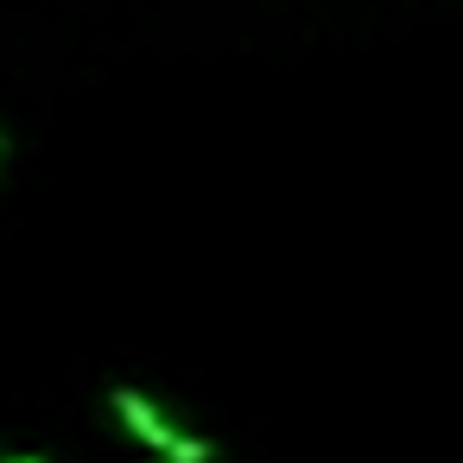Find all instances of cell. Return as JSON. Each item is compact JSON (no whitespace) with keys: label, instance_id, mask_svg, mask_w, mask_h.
Segmentation results:
<instances>
[{"label":"cell","instance_id":"obj_1","mask_svg":"<svg viewBox=\"0 0 463 463\" xmlns=\"http://www.w3.org/2000/svg\"><path fill=\"white\" fill-rule=\"evenodd\" d=\"M109 412H115V425L134 438V444H146L159 463H222V450L210 444V438H197V431H184L153 393H140V387H109Z\"/></svg>","mask_w":463,"mask_h":463},{"label":"cell","instance_id":"obj_2","mask_svg":"<svg viewBox=\"0 0 463 463\" xmlns=\"http://www.w3.org/2000/svg\"><path fill=\"white\" fill-rule=\"evenodd\" d=\"M7 159H14V140H7V128H0V172H7Z\"/></svg>","mask_w":463,"mask_h":463},{"label":"cell","instance_id":"obj_3","mask_svg":"<svg viewBox=\"0 0 463 463\" xmlns=\"http://www.w3.org/2000/svg\"><path fill=\"white\" fill-rule=\"evenodd\" d=\"M0 463H45V457H0Z\"/></svg>","mask_w":463,"mask_h":463}]
</instances>
